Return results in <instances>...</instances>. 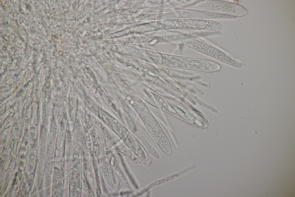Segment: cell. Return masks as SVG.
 <instances>
[{
    "label": "cell",
    "mask_w": 295,
    "mask_h": 197,
    "mask_svg": "<svg viewBox=\"0 0 295 197\" xmlns=\"http://www.w3.org/2000/svg\"><path fill=\"white\" fill-rule=\"evenodd\" d=\"M185 10L203 12L228 16L241 17L247 15L248 11L242 6L227 1L217 0H192L181 7Z\"/></svg>",
    "instance_id": "1"
},
{
    "label": "cell",
    "mask_w": 295,
    "mask_h": 197,
    "mask_svg": "<svg viewBox=\"0 0 295 197\" xmlns=\"http://www.w3.org/2000/svg\"><path fill=\"white\" fill-rule=\"evenodd\" d=\"M181 39L184 45L198 51L234 66H242L239 61L230 55L197 39L185 35H181Z\"/></svg>",
    "instance_id": "2"
},
{
    "label": "cell",
    "mask_w": 295,
    "mask_h": 197,
    "mask_svg": "<svg viewBox=\"0 0 295 197\" xmlns=\"http://www.w3.org/2000/svg\"><path fill=\"white\" fill-rule=\"evenodd\" d=\"M179 13V16L181 18L193 19H220L226 18L229 17L223 15L205 12H191L185 10L180 12Z\"/></svg>",
    "instance_id": "3"
}]
</instances>
